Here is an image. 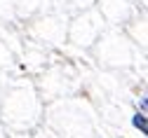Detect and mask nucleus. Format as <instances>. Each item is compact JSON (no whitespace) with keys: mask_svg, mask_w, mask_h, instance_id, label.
<instances>
[{"mask_svg":"<svg viewBox=\"0 0 148 138\" xmlns=\"http://www.w3.org/2000/svg\"><path fill=\"white\" fill-rule=\"evenodd\" d=\"M132 124H134L136 129H141V133H148V124H146V112H136V115H134V120H132Z\"/></svg>","mask_w":148,"mask_h":138,"instance_id":"1","label":"nucleus"}]
</instances>
